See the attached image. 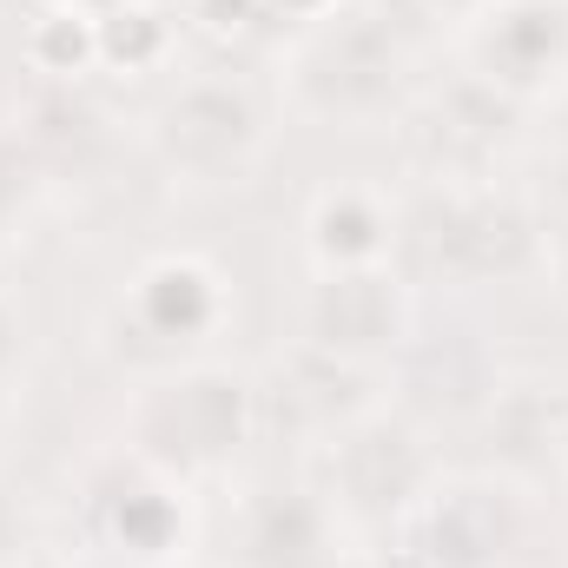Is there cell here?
Segmentation results:
<instances>
[{"label": "cell", "mask_w": 568, "mask_h": 568, "mask_svg": "<svg viewBox=\"0 0 568 568\" xmlns=\"http://www.w3.org/2000/svg\"><path fill=\"white\" fill-rule=\"evenodd\" d=\"M258 429V390L245 371L185 357L172 371H152L126 397V456L165 483H199L232 469V456Z\"/></svg>", "instance_id": "obj_1"}, {"label": "cell", "mask_w": 568, "mask_h": 568, "mask_svg": "<svg viewBox=\"0 0 568 568\" xmlns=\"http://www.w3.org/2000/svg\"><path fill=\"white\" fill-rule=\"evenodd\" d=\"M397 252L410 278L429 284H503L549 265V232L509 185H429L397 219Z\"/></svg>", "instance_id": "obj_2"}, {"label": "cell", "mask_w": 568, "mask_h": 568, "mask_svg": "<svg viewBox=\"0 0 568 568\" xmlns=\"http://www.w3.org/2000/svg\"><path fill=\"white\" fill-rule=\"evenodd\" d=\"M410 67V40L404 20H390L384 7H331L324 20H311L297 33V47L284 53V100L291 113L317 120V126H364L377 120Z\"/></svg>", "instance_id": "obj_3"}, {"label": "cell", "mask_w": 568, "mask_h": 568, "mask_svg": "<svg viewBox=\"0 0 568 568\" xmlns=\"http://www.w3.org/2000/svg\"><path fill=\"white\" fill-rule=\"evenodd\" d=\"M145 145L152 159L179 179V185H232L258 165L265 152V120H258V100L239 87V80H185L172 87L152 120H145Z\"/></svg>", "instance_id": "obj_4"}, {"label": "cell", "mask_w": 568, "mask_h": 568, "mask_svg": "<svg viewBox=\"0 0 568 568\" xmlns=\"http://www.w3.org/2000/svg\"><path fill=\"white\" fill-rule=\"evenodd\" d=\"M324 463H331V509L364 529H390L436 483V449L424 424L384 404L344 424L337 436H324Z\"/></svg>", "instance_id": "obj_5"}, {"label": "cell", "mask_w": 568, "mask_h": 568, "mask_svg": "<svg viewBox=\"0 0 568 568\" xmlns=\"http://www.w3.org/2000/svg\"><path fill=\"white\" fill-rule=\"evenodd\" d=\"M384 536L397 568H503L523 549V503L503 476H436Z\"/></svg>", "instance_id": "obj_6"}, {"label": "cell", "mask_w": 568, "mask_h": 568, "mask_svg": "<svg viewBox=\"0 0 568 568\" xmlns=\"http://www.w3.org/2000/svg\"><path fill=\"white\" fill-rule=\"evenodd\" d=\"M410 278L390 265H351V272H317L304 291V344L344 364H390L397 351H410Z\"/></svg>", "instance_id": "obj_7"}, {"label": "cell", "mask_w": 568, "mask_h": 568, "mask_svg": "<svg viewBox=\"0 0 568 568\" xmlns=\"http://www.w3.org/2000/svg\"><path fill=\"white\" fill-rule=\"evenodd\" d=\"M463 73L529 106L568 80V0H483L463 27Z\"/></svg>", "instance_id": "obj_8"}, {"label": "cell", "mask_w": 568, "mask_h": 568, "mask_svg": "<svg viewBox=\"0 0 568 568\" xmlns=\"http://www.w3.org/2000/svg\"><path fill=\"white\" fill-rule=\"evenodd\" d=\"M516 113H523L516 100H503L476 73H456L449 87H436L424 106L410 113L404 145L424 165L429 185H476V179H489V159L503 152Z\"/></svg>", "instance_id": "obj_9"}, {"label": "cell", "mask_w": 568, "mask_h": 568, "mask_svg": "<svg viewBox=\"0 0 568 568\" xmlns=\"http://www.w3.org/2000/svg\"><path fill=\"white\" fill-rule=\"evenodd\" d=\"M219 317H225V284L199 258H152L140 278L126 284V297H120V324L133 337H145L159 371L185 364L179 351L205 344L219 331Z\"/></svg>", "instance_id": "obj_10"}, {"label": "cell", "mask_w": 568, "mask_h": 568, "mask_svg": "<svg viewBox=\"0 0 568 568\" xmlns=\"http://www.w3.org/2000/svg\"><path fill=\"white\" fill-rule=\"evenodd\" d=\"M371 371L364 364H344V357H324V351H297L291 364H278V390H258V424L291 417L311 436H337L344 424H357L364 410H377L364 397Z\"/></svg>", "instance_id": "obj_11"}, {"label": "cell", "mask_w": 568, "mask_h": 568, "mask_svg": "<svg viewBox=\"0 0 568 568\" xmlns=\"http://www.w3.org/2000/svg\"><path fill=\"white\" fill-rule=\"evenodd\" d=\"M304 245L317 272H351V265H390L397 252V212L371 185H331L311 199Z\"/></svg>", "instance_id": "obj_12"}, {"label": "cell", "mask_w": 568, "mask_h": 568, "mask_svg": "<svg viewBox=\"0 0 568 568\" xmlns=\"http://www.w3.org/2000/svg\"><path fill=\"white\" fill-rule=\"evenodd\" d=\"M331 556V503L304 489H265L245 516L252 568H324Z\"/></svg>", "instance_id": "obj_13"}, {"label": "cell", "mask_w": 568, "mask_h": 568, "mask_svg": "<svg viewBox=\"0 0 568 568\" xmlns=\"http://www.w3.org/2000/svg\"><path fill=\"white\" fill-rule=\"evenodd\" d=\"M126 463H133V456H126ZM100 529H106L126 556H140V562L172 556L179 536H185L179 483H165V476H152L145 463H133V483H120V489L100 496Z\"/></svg>", "instance_id": "obj_14"}, {"label": "cell", "mask_w": 568, "mask_h": 568, "mask_svg": "<svg viewBox=\"0 0 568 568\" xmlns=\"http://www.w3.org/2000/svg\"><path fill=\"white\" fill-rule=\"evenodd\" d=\"M410 404L443 417H483L496 404V371L476 351V337H443L410 351Z\"/></svg>", "instance_id": "obj_15"}, {"label": "cell", "mask_w": 568, "mask_h": 568, "mask_svg": "<svg viewBox=\"0 0 568 568\" xmlns=\"http://www.w3.org/2000/svg\"><path fill=\"white\" fill-rule=\"evenodd\" d=\"M93 40H100V60H106V67H152V60H165L172 27H165L159 7L120 0V7H106V13L93 20Z\"/></svg>", "instance_id": "obj_16"}, {"label": "cell", "mask_w": 568, "mask_h": 568, "mask_svg": "<svg viewBox=\"0 0 568 568\" xmlns=\"http://www.w3.org/2000/svg\"><path fill=\"white\" fill-rule=\"evenodd\" d=\"M27 53H33L40 73H80L87 60H100V40H93L87 13H47V20H33Z\"/></svg>", "instance_id": "obj_17"}, {"label": "cell", "mask_w": 568, "mask_h": 568, "mask_svg": "<svg viewBox=\"0 0 568 568\" xmlns=\"http://www.w3.org/2000/svg\"><path fill=\"white\" fill-rule=\"evenodd\" d=\"M33 192H40V159L27 152L20 133H0V225L20 219Z\"/></svg>", "instance_id": "obj_18"}, {"label": "cell", "mask_w": 568, "mask_h": 568, "mask_svg": "<svg viewBox=\"0 0 568 568\" xmlns=\"http://www.w3.org/2000/svg\"><path fill=\"white\" fill-rule=\"evenodd\" d=\"M192 13L205 20V33H245L265 13V0H192Z\"/></svg>", "instance_id": "obj_19"}, {"label": "cell", "mask_w": 568, "mask_h": 568, "mask_svg": "<svg viewBox=\"0 0 568 568\" xmlns=\"http://www.w3.org/2000/svg\"><path fill=\"white\" fill-rule=\"evenodd\" d=\"M27 562V516L13 503V489L0 483V568H20Z\"/></svg>", "instance_id": "obj_20"}, {"label": "cell", "mask_w": 568, "mask_h": 568, "mask_svg": "<svg viewBox=\"0 0 568 568\" xmlns=\"http://www.w3.org/2000/svg\"><path fill=\"white\" fill-rule=\"evenodd\" d=\"M404 7H410L417 20H436V27H463L483 0H404Z\"/></svg>", "instance_id": "obj_21"}, {"label": "cell", "mask_w": 568, "mask_h": 568, "mask_svg": "<svg viewBox=\"0 0 568 568\" xmlns=\"http://www.w3.org/2000/svg\"><path fill=\"white\" fill-rule=\"evenodd\" d=\"M13 364H20V311L0 297V384H13Z\"/></svg>", "instance_id": "obj_22"}, {"label": "cell", "mask_w": 568, "mask_h": 568, "mask_svg": "<svg viewBox=\"0 0 568 568\" xmlns=\"http://www.w3.org/2000/svg\"><path fill=\"white\" fill-rule=\"evenodd\" d=\"M331 7H337V0H265V13H291V20H304V27L324 20Z\"/></svg>", "instance_id": "obj_23"}, {"label": "cell", "mask_w": 568, "mask_h": 568, "mask_svg": "<svg viewBox=\"0 0 568 568\" xmlns=\"http://www.w3.org/2000/svg\"><path fill=\"white\" fill-rule=\"evenodd\" d=\"M106 7H120V0H47V13H87V20H100Z\"/></svg>", "instance_id": "obj_24"}, {"label": "cell", "mask_w": 568, "mask_h": 568, "mask_svg": "<svg viewBox=\"0 0 568 568\" xmlns=\"http://www.w3.org/2000/svg\"><path fill=\"white\" fill-rule=\"evenodd\" d=\"M549 258H556V272H562V291H568V225H562V239L549 245Z\"/></svg>", "instance_id": "obj_25"}, {"label": "cell", "mask_w": 568, "mask_h": 568, "mask_svg": "<svg viewBox=\"0 0 568 568\" xmlns=\"http://www.w3.org/2000/svg\"><path fill=\"white\" fill-rule=\"evenodd\" d=\"M7 424H13V384H0V436H7Z\"/></svg>", "instance_id": "obj_26"}, {"label": "cell", "mask_w": 568, "mask_h": 568, "mask_svg": "<svg viewBox=\"0 0 568 568\" xmlns=\"http://www.w3.org/2000/svg\"><path fill=\"white\" fill-rule=\"evenodd\" d=\"M556 469L568 476V417H562V429H556Z\"/></svg>", "instance_id": "obj_27"}]
</instances>
